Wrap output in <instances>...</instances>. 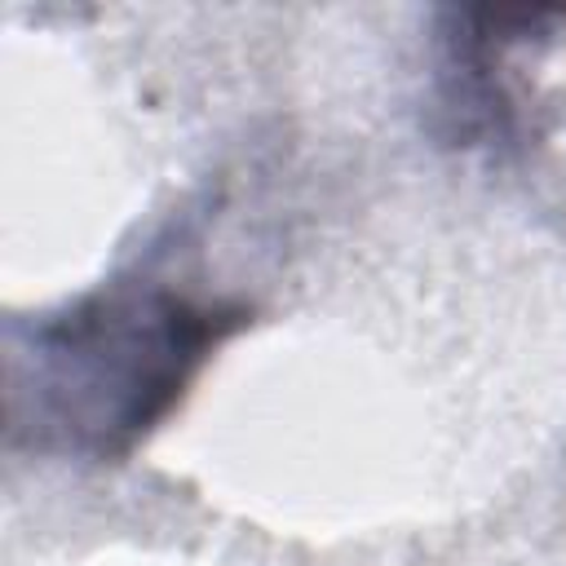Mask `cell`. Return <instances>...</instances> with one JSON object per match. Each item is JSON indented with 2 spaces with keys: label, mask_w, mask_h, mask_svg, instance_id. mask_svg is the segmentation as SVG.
<instances>
[{
  "label": "cell",
  "mask_w": 566,
  "mask_h": 566,
  "mask_svg": "<svg viewBox=\"0 0 566 566\" xmlns=\"http://www.w3.org/2000/svg\"><path fill=\"white\" fill-rule=\"evenodd\" d=\"M433 106L438 133L455 146H509L517 137V106L504 84V57L531 44L557 13L513 9H442Z\"/></svg>",
  "instance_id": "2"
},
{
  "label": "cell",
  "mask_w": 566,
  "mask_h": 566,
  "mask_svg": "<svg viewBox=\"0 0 566 566\" xmlns=\"http://www.w3.org/2000/svg\"><path fill=\"white\" fill-rule=\"evenodd\" d=\"M248 318L239 301H208L150 274L106 279L13 327L9 438L40 455L128 460Z\"/></svg>",
  "instance_id": "1"
}]
</instances>
